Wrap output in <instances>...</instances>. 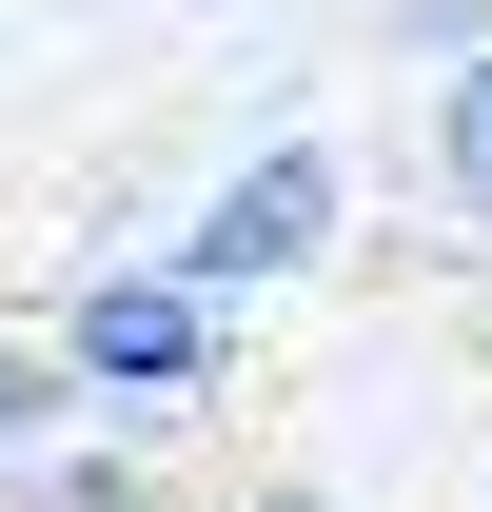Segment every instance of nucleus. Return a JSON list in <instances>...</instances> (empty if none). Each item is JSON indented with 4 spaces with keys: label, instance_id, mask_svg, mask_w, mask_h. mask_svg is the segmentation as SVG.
Instances as JSON below:
<instances>
[{
    "label": "nucleus",
    "instance_id": "7ed1b4c3",
    "mask_svg": "<svg viewBox=\"0 0 492 512\" xmlns=\"http://www.w3.org/2000/svg\"><path fill=\"white\" fill-rule=\"evenodd\" d=\"M0 512H178V473H158L138 434H79V414H60V434L0 473Z\"/></svg>",
    "mask_w": 492,
    "mask_h": 512
},
{
    "label": "nucleus",
    "instance_id": "39448f33",
    "mask_svg": "<svg viewBox=\"0 0 492 512\" xmlns=\"http://www.w3.org/2000/svg\"><path fill=\"white\" fill-rule=\"evenodd\" d=\"M40 434H60V375H40V335H0V473H20Z\"/></svg>",
    "mask_w": 492,
    "mask_h": 512
},
{
    "label": "nucleus",
    "instance_id": "f257e3e1",
    "mask_svg": "<svg viewBox=\"0 0 492 512\" xmlns=\"http://www.w3.org/2000/svg\"><path fill=\"white\" fill-rule=\"evenodd\" d=\"M40 375H60L79 434H138V453H158L197 394L237 375V316H217V296H178L138 237H99V256L60 276V316H40Z\"/></svg>",
    "mask_w": 492,
    "mask_h": 512
},
{
    "label": "nucleus",
    "instance_id": "423d86ee",
    "mask_svg": "<svg viewBox=\"0 0 492 512\" xmlns=\"http://www.w3.org/2000/svg\"><path fill=\"white\" fill-rule=\"evenodd\" d=\"M414 60H492V0H414Z\"/></svg>",
    "mask_w": 492,
    "mask_h": 512
},
{
    "label": "nucleus",
    "instance_id": "f03ea898",
    "mask_svg": "<svg viewBox=\"0 0 492 512\" xmlns=\"http://www.w3.org/2000/svg\"><path fill=\"white\" fill-rule=\"evenodd\" d=\"M335 237H355V158H335L315 119H276V138H237V158H217L138 256H158L178 296H217V316H256V296H296Z\"/></svg>",
    "mask_w": 492,
    "mask_h": 512
},
{
    "label": "nucleus",
    "instance_id": "0eeeda50",
    "mask_svg": "<svg viewBox=\"0 0 492 512\" xmlns=\"http://www.w3.org/2000/svg\"><path fill=\"white\" fill-rule=\"evenodd\" d=\"M178 512H335L315 473H237V493H178Z\"/></svg>",
    "mask_w": 492,
    "mask_h": 512
},
{
    "label": "nucleus",
    "instance_id": "20e7f679",
    "mask_svg": "<svg viewBox=\"0 0 492 512\" xmlns=\"http://www.w3.org/2000/svg\"><path fill=\"white\" fill-rule=\"evenodd\" d=\"M414 158H433V197L492 237V60H433V99H414Z\"/></svg>",
    "mask_w": 492,
    "mask_h": 512
}]
</instances>
